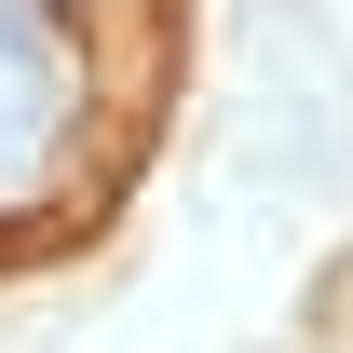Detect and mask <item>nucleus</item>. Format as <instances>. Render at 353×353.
Wrapping results in <instances>:
<instances>
[{"instance_id": "1", "label": "nucleus", "mask_w": 353, "mask_h": 353, "mask_svg": "<svg viewBox=\"0 0 353 353\" xmlns=\"http://www.w3.org/2000/svg\"><path fill=\"white\" fill-rule=\"evenodd\" d=\"M82 136V54L54 41L41 0H0V204H41Z\"/></svg>"}]
</instances>
